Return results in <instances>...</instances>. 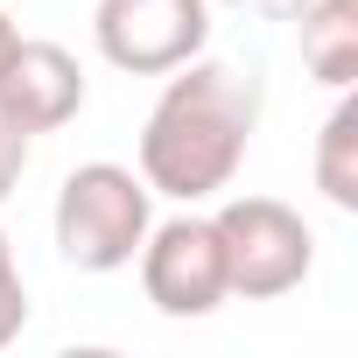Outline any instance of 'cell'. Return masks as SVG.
I'll use <instances>...</instances> for the list:
<instances>
[{
	"mask_svg": "<svg viewBox=\"0 0 358 358\" xmlns=\"http://www.w3.org/2000/svg\"><path fill=\"white\" fill-rule=\"evenodd\" d=\"M253 127H260V85H253V71L218 64V57H190V64L169 71L162 99L148 106L134 169H141V183L155 197L204 204V197L232 190V176L246 169Z\"/></svg>",
	"mask_w": 358,
	"mask_h": 358,
	"instance_id": "obj_1",
	"label": "cell"
},
{
	"mask_svg": "<svg viewBox=\"0 0 358 358\" xmlns=\"http://www.w3.org/2000/svg\"><path fill=\"white\" fill-rule=\"evenodd\" d=\"M148 225H155V190L127 162H78L64 176V190H57V211H50L57 253L78 274H120V267H134Z\"/></svg>",
	"mask_w": 358,
	"mask_h": 358,
	"instance_id": "obj_2",
	"label": "cell"
},
{
	"mask_svg": "<svg viewBox=\"0 0 358 358\" xmlns=\"http://www.w3.org/2000/svg\"><path fill=\"white\" fill-rule=\"evenodd\" d=\"M211 232L225 253V288L239 302H281L316 267V232L281 197H225L211 211Z\"/></svg>",
	"mask_w": 358,
	"mask_h": 358,
	"instance_id": "obj_3",
	"label": "cell"
},
{
	"mask_svg": "<svg viewBox=\"0 0 358 358\" xmlns=\"http://www.w3.org/2000/svg\"><path fill=\"white\" fill-rule=\"evenodd\" d=\"M92 43L127 78H169L176 64L204 57V43H211V0H99Z\"/></svg>",
	"mask_w": 358,
	"mask_h": 358,
	"instance_id": "obj_4",
	"label": "cell"
},
{
	"mask_svg": "<svg viewBox=\"0 0 358 358\" xmlns=\"http://www.w3.org/2000/svg\"><path fill=\"white\" fill-rule=\"evenodd\" d=\"M134 260H141V295H148L162 316H176V323H197V316H211V309L232 302L218 232H211V218H197V211L148 225V239H141Z\"/></svg>",
	"mask_w": 358,
	"mask_h": 358,
	"instance_id": "obj_5",
	"label": "cell"
},
{
	"mask_svg": "<svg viewBox=\"0 0 358 358\" xmlns=\"http://www.w3.org/2000/svg\"><path fill=\"white\" fill-rule=\"evenodd\" d=\"M85 113V64L64 43H15L8 71H0V120L15 134H57Z\"/></svg>",
	"mask_w": 358,
	"mask_h": 358,
	"instance_id": "obj_6",
	"label": "cell"
},
{
	"mask_svg": "<svg viewBox=\"0 0 358 358\" xmlns=\"http://www.w3.org/2000/svg\"><path fill=\"white\" fill-rule=\"evenodd\" d=\"M295 29H302V71L330 92H351L358 85V0H309Z\"/></svg>",
	"mask_w": 358,
	"mask_h": 358,
	"instance_id": "obj_7",
	"label": "cell"
},
{
	"mask_svg": "<svg viewBox=\"0 0 358 358\" xmlns=\"http://www.w3.org/2000/svg\"><path fill=\"white\" fill-rule=\"evenodd\" d=\"M309 176H316L323 204L358 211V99H351V92H337V106H330V120H323V134H316Z\"/></svg>",
	"mask_w": 358,
	"mask_h": 358,
	"instance_id": "obj_8",
	"label": "cell"
},
{
	"mask_svg": "<svg viewBox=\"0 0 358 358\" xmlns=\"http://www.w3.org/2000/svg\"><path fill=\"white\" fill-rule=\"evenodd\" d=\"M29 330V281H22V260H15V239L0 225V351Z\"/></svg>",
	"mask_w": 358,
	"mask_h": 358,
	"instance_id": "obj_9",
	"label": "cell"
},
{
	"mask_svg": "<svg viewBox=\"0 0 358 358\" xmlns=\"http://www.w3.org/2000/svg\"><path fill=\"white\" fill-rule=\"evenodd\" d=\"M22 176H29V134H15L8 120H0V204L22 190Z\"/></svg>",
	"mask_w": 358,
	"mask_h": 358,
	"instance_id": "obj_10",
	"label": "cell"
},
{
	"mask_svg": "<svg viewBox=\"0 0 358 358\" xmlns=\"http://www.w3.org/2000/svg\"><path fill=\"white\" fill-rule=\"evenodd\" d=\"M225 8H239V15H267V22H295L309 0H225Z\"/></svg>",
	"mask_w": 358,
	"mask_h": 358,
	"instance_id": "obj_11",
	"label": "cell"
},
{
	"mask_svg": "<svg viewBox=\"0 0 358 358\" xmlns=\"http://www.w3.org/2000/svg\"><path fill=\"white\" fill-rule=\"evenodd\" d=\"M15 43H22V29H15V15L0 8V71H8V57H15Z\"/></svg>",
	"mask_w": 358,
	"mask_h": 358,
	"instance_id": "obj_12",
	"label": "cell"
}]
</instances>
